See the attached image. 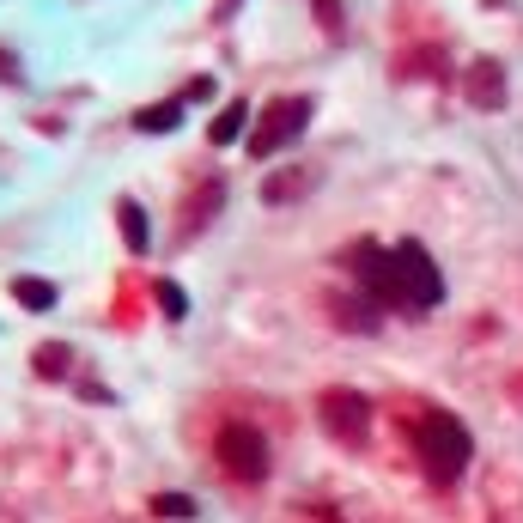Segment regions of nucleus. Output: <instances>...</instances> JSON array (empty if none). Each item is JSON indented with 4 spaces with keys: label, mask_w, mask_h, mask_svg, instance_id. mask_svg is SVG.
<instances>
[{
    "label": "nucleus",
    "mask_w": 523,
    "mask_h": 523,
    "mask_svg": "<svg viewBox=\"0 0 523 523\" xmlns=\"http://www.w3.org/2000/svg\"><path fill=\"white\" fill-rule=\"evenodd\" d=\"M341 262L359 274L365 298H378L384 311L426 317V311H438V305H444V274H438V262L426 256V244H414V238H408V244H396V250L353 244Z\"/></svg>",
    "instance_id": "nucleus-1"
},
{
    "label": "nucleus",
    "mask_w": 523,
    "mask_h": 523,
    "mask_svg": "<svg viewBox=\"0 0 523 523\" xmlns=\"http://www.w3.org/2000/svg\"><path fill=\"white\" fill-rule=\"evenodd\" d=\"M414 457H420V475L432 487H457L469 475V457H475V438L457 414H444V408H426L414 420Z\"/></svg>",
    "instance_id": "nucleus-2"
},
{
    "label": "nucleus",
    "mask_w": 523,
    "mask_h": 523,
    "mask_svg": "<svg viewBox=\"0 0 523 523\" xmlns=\"http://www.w3.org/2000/svg\"><path fill=\"white\" fill-rule=\"evenodd\" d=\"M213 457H219V469H226L232 481H244V487L268 481V469H274V451H268L262 426H244V420L219 426V438H213Z\"/></svg>",
    "instance_id": "nucleus-3"
},
{
    "label": "nucleus",
    "mask_w": 523,
    "mask_h": 523,
    "mask_svg": "<svg viewBox=\"0 0 523 523\" xmlns=\"http://www.w3.org/2000/svg\"><path fill=\"white\" fill-rule=\"evenodd\" d=\"M311 128V98H274L268 110H262V122L250 128V153L256 159H274V153H286V146Z\"/></svg>",
    "instance_id": "nucleus-4"
},
{
    "label": "nucleus",
    "mask_w": 523,
    "mask_h": 523,
    "mask_svg": "<svg viewBox=\"0 0 523 523\" xmlns=\"http://www.w3.org/2000/svg\"><path fill=\"white\" fill-rule=\"evenodd\" d=\"M317 420H323L329 438H341V444H365V432H371V402H365L359 390H323Z\"/></svg>",
    "instance_id": "nucleus-5"
},
{
    "label": "nucleus",
    "mask_w": 523,
    "mask_h": 523,
    "mask_svg": "<svg viewBox=\"0 0 523 523\" xmlns=\"http://www.w3.org/2000/svg\"><path fill=\"white\" fill-rule=\"evenodd\" d=\"M463 98L475 110H505V67L493 55H481V61L463 67Z\"/></svg>",
    "instance_id": "nucleus-6"
},
{
    "label": "nucleus",
    "mask_w": 523,
    "mask_h": 523,
    "mask_svg": "<svg viewBox=\"0 0 523 523\" xmlns=\"http://www.w3.org/2000/svg\"><path fill=\"white\" fill-rule=\"evenodd\" d=\"M219 201H226V177H201L195 189H189V201H183V238H195L201 226H207V219L219 213Z\"/></svg>",
    "instance_id": "nucleus-7"
},
{
    "label": "nucleus",
    "mask_w": 523,
    "mask_h": 523,
    "mask_svg": "<svg viewBox=\"0 0 523 523\" xmlns=\"http://www.w3.org/2000/svg\"><path fill=\"white\" fill-rule=\"evenodd\" d=\"M116 226H122V244L134 250V256H146V244H153V226H146V207L140 201H116Z\"/></svg>",
    "instance_id": "nucleus-8"
},
{
    "label": "nucleus",
    "mask_w": 523,
    "mask_h": 523,
    "mask_svg": "<svg viewBox=\"0 0 523 523\" xmlns=\"http://www.w3.org/2000/svg\"><path fill=\"white\" fill-rule=\"evenodd\" d=\"M244 128H250V104H244V98H232L226 110H219V116L207 122V146H232V140H244Z\"/></svg>",
    "instance_id": "nucleus-9"
},
{
    "label": "nucleus",
    "mask_w": 523,
    "mask_h": 523,
    "mask_svg": "<svg viewBox=\"0 0 523 523\" xmlns=\"http://www.w3.org/2000/svg\"><path fill=\"white\" fill-rule=\"evenodd\" d=\"M13 298H19L25 311H55V286L37 280V274H19V280H13Z\"/></svg>",
    "instance_id": "nucleus-10"
},
{
    "label": "nucleus",
    "mask_w": 523,
    "mask_h": 523,
    "mask_svg": "<svg viewBox=\"0 0 523 523\" xmlns=\"http://www.w3.org/2000/svg\"><path fill=\"white\" fill-rule=\"evenodd\" d=\"M298 189H311V165H298V171H280V177H268V183H262V201H274V207H280V201H292Z\"/></svg>",
    "instance_id": "nucleus-11"
},
{
    "label": "nucleus",
    "mask_w": 523,
    "mask_h": 523,
    "mask_svg": "<svg viewBox=\"0 0 523 523\" xmlns=\"http://www.w3.org/2000/svg\"><path fill=\"white\" fill-rule=\"evenodd\" d=\"M177 122H183V104H146V110L134 116V128H140V134H171Z\"/></svg>",
    "instance_id": "nucleus-12"
},
{
    "label": "nucleus",
    "mask_w": 523,
    "mask_h": 523,
    "mask_svg": "<svg viewBox=\"0 0 523 523\" xmlns=\"http://www.w3.org/2000/svg\"><path fill=\"white\" fill-rule=\"evenodd\" d=\"M73 365V353L61 347V341H49V347H37V371H43V378H61V371Z\"/></svg>",
    "instance_id": "nucleus-13"
},
{
    "label": "nucleus",
    "mask_w": 523,
    "mask_h": 523,
    "mask_svg": "<svg viewBox=\"0 0 523 523\" xmlns=\"http://www.w3.org/2000/svg\"><path fill=\"white\" fill-rule=\"evenodd\" d=\"M159 305H165V317H171V323H183V317H189L183 286H177V280H159Z\"/></svg>",
    "instance_id": "nucleus-14"
},
{
    "label": "nucleus",
    "mask_w": 523,
    "mask_h": 523,
    "mask_svg": "<svg viewBox=\"0 0 523 523\" xmlns=\"http://www.w3.org/2000/svg\"><path fill=\"white\" fill-rule=\"evenodd\" d=\"M153 511H159V517H195V499H183V493H159Z\"/></svg>",
    "instance_id": "nucleus-15"
},
{
    "label": "nucleus",
    "mask_w": 523,
    "mask_h": 523,
    "mask_svg": "<svg viewBox=\"0 0 523 523\" xmlns=\"http://www.w3.org/2000/svg\"><path fill=\"white\" fill-rule=\"evenodd\" d=\"M232 7H238V0H219V13H213V19H226V13H232Z\"/></svg>",
    "instance_id": "nucleus-16"
}]
</instances>
